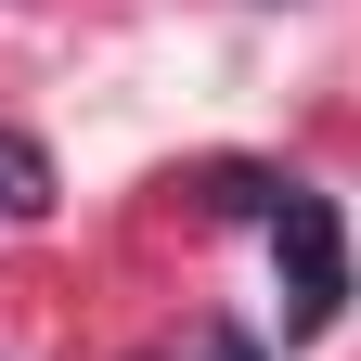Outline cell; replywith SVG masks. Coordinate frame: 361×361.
<instances>
[{"mask_svg": "<svg viewBox=\"0 0 361 361\" xmlns=\"http://www.w3.org/2000/svg\"><path fill=\"white\" fill-rule=\"evenodd\" d=\"M39 207H52V155L26 129H0V219H39Z\"/></svg>", "mask_w": 361, "mask_h": 361, "instance_id": "obj_2", "label": "cell"}, {"mask_svg": "<svg viewBox=\"0 0 361 361\" xmlns=\"http://www.w3.org/2000/svg\"><path fill=\"white\" fill-rule=\"evenodd\" d=\"M207 361H271L258 336H233V323H207Z\"/></svg>", "mask_w": 361, "mask_h": 361, "instance_id": "obj_3", "label": "cell"}, {"mask_svg": "<svg viewBox=\"0 0 361 361\" xmlns=\"http://www.w3.org/2000/svg\"><path fill=\"white\" fill-rule=\"evenodd\" d=\"M219 194L271 219V245H284V336H323L348 310V233H336V194H310V180H271V168H219Z\"/></svg>", "mask_w": 361, "mask_h": 361, "instance_id": "obj_1", "label": "cell"}]
</instances>
